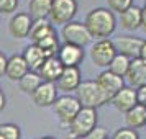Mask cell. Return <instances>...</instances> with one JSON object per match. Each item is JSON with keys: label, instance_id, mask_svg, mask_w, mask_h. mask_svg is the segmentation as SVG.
<instances>
[{"label": "cell", "instance_id": "obj_1", "mask_svg": "<svg viewBox=\"0 0 146 139\" xmlns=\"http://www.w3.org/2000/svg\"><path fill=\"white\" fill-rule=\"evenodd\" d=\"M86 26L92 38L102 40V38H108L113 34L115 28H117V18L110 8H94L90 10L86 16Z\"/></svg>", "mask_w": 146, "mask_h": 139}, {"label": "cell", "instance_id": "obj_2", "mask_svg": "<svg viewBox=\"0 0 146 139\" xmlns=\"http://www.w3.org/2000/svg\"><path fill=\"white\" fill-rule=\"evenodd\" d=\"M97 126V111L95 108H89V106H80V110L77 111V115L71 119V123L67 125L69 128V138L76 139L89 132L90 129H94Z\"/></svg>", "mask_w": 146, "mask_h": 139}, {"label": "cell", "instance_id": "obj_3", "mask_svg": "<svg viewBox=\"0 0 146 139\" xmlns=\"http://www.w3.org/2000/svg\"><path fill=\"white\" fill-rule=\"evenodd\" d=\"M76 97L79 100L82 106H89V108H99V106L105 105L107 100L100 92L99 85L95 84V80H84L80 82L79 87L74 90Z\"/></svg>", "mask_w": 146, "mask_h": 139}, {"label": "cell", "instance_id": "obj_4", "mask_svg": "<svg viewBox=\"0 0 146 139\" xmlns=\"http://www.w3.org/2000/svg\"><path fill=\"white\" fill-rule=\"evenodd\" d=\"M51 106H53V110H54V115H56L58 119L61 121V125L67 126L71 123V119L77 115V111L80 110L82 105L79 103L77 97H72V95L66 93V95L58 97Z\"/></svg>", "mask_w": 146, "mask_h": 139}, {"label": "cell", "instance_id": "obj_5", "mask_svg": "<svg viewBox=\"0 0 146 139\" xmlns=\"http://www.w3.org/2000/svg\"><path fill=\"white\" fill-rule=\"evenodd\" d=\"M61 36H62L64 43H71V44H76V46H80V47L87 46L90 43V40H92V36L89 33L86 23L74 21V20L67 21L66 25L62 26Z\"/></svg>", "mask_w": 146, "mask_h": 139}, {"label": "cell", "instance_id": "obj_6", "mask_svg": "<svg viewBox=\"0 0 146 139\" xmlns=\"http://www.w3.org/2000/svg\"><path fill=\"white\" fill-rule=\"evenodd\" d=\"M76 13H77L76 0H53L48 16L53 25H66L67 21L74 20Z\"/></svg>", "mask_w": 146, "mask_h": 139}, {"label": "cell", "instance_id": "obj_7", "mask_svg": "<svg viewBox=\"0 0 146 139\" xmlns=\"http://www.w3.org/2000/svg\"><path fill=\"white\" fill-rule=\"evenodd\" d=\"M117 54L113 41L108 38H102V40L95 41L90 47V59L97 67L107 69V66L110 64V61L113 59V56Z\"/></svg>", "mask_w": 146, "mask_h": 139}, {"label": "cell", "instance_id": "obj_8", "mask_svg": "<svg viewBox=\"0 0 146 139\" xmlns=\"http://www.w3.org/2000/svg\"><path fill=\"white\" fill-rule=\"evenodd\" d=\"M95 84L99 85L100 92H102V95H104V98H105L107 103H108V101L112 100L113 95L125 85V79L120 77V75H117V74L110 72L108 69H105V70H102V72L97 75Z\"/></svg>", "mask_w": 146, "mask_h": 139}, {"label": "cell", "instance_id": "obj_9", "mask_svg": "<svg viewBox=\"0 0 146 139\" xmlns=\"http://www.w3.org/2000/svg\"><path fill=\"white\" fill-rule=\"evenodd\" d=\"M56 56L64 67H79V64L84 61V47L64 43L62 46H59Z\"/></svg>", "mask_w": 146, "mask_h": 139}, {"label": "cell", "instance_id": "obj_10", "mask_svg": "<svg viewBox=\"0 0 146 139\" xmlns=\"http://www.w3.org/2000/svg\"><path fill=\"white\" fill-rule=\"evenodd\" d=\"M31 98L38 106H51L54 100L58 98V87L54 82L43 80L31 93Z\"/></svg>", "mask_w": 146, "mask_h": 139}, {"label": "cell", "instance_id": "obj_11", "mask_svg": "<svg viewBox=\"0 0 146 139\" xmlns=\"http://www.w3.org/2000/svg\"><path fill=\"white\" fill-rule=\"evenodd\" d=\"M80 82H82V79H80L79 67H64L59 79L56 80V87L61 92L69 93V92H74L79 87Z\"/></svg>", "mask_w": 146, "mask_h": 139}, {"label": "cell", "instance_id": "obj_12", "mask_svg": "<svg viewBox=\"0 0 146 139\" xmlns=\"http://www.w3.org/2000/svg\"><path fill=\"white\" fill-rule=\"evenodd\" d=\"M108 103H112L118 111L126 113L130 108H133V106L136 105V92H135L133 87L123 85L118 92L112 97V100H110Z\"/></svg>", "mask_w": 146, "mask_h": 139}, {"label": "cell", "instance_id": "obj_13", "mask_svg": "<svg viewBox=\"0 0 146 139\" xmlns=\"http://www.w3.org/2000/svg\"><path fill=\"white\" fill-rule=\"evenodd\" d=\"M145 40H139L136 36H120L113 41V46L115 51L120 54H125L130 59H135L139 56V49Z\"/></svg>", "mask_w": 146, "mask_h": 139}, {"label": "cell", "instance_id": "obj_14", "mask_svg": "<svg viewBox=\"0 0 146 139\" xmlns=\"http://www.w3.org/2000/svg\"><path fill=\"white\" fill-rule=\"evenodd\" d=\"M31 21H33V18L28 13H25V12L17 13L12 16V20L8 23V31H10V34L13 38H18V40L28 38L30 28H31Z\"/></svg>", "mask_w": 146, "mask_h": 139}, {"label": "cell", "instance_id": "obj_15", "mask_svg": "<svg viewBox=\"0 0 146 139\" xmlns=\"http://www.w3.org/2000/svg\"><path fill=\"white\" fill-rule=\"evenodd\" d=\"M125 79L130 84V87H133V88L146 85V62L145 61H141L139 57L131 59Z\"/></svg>", "mask_w": 146, "mask_h": 139}, {"label": "cell", "instance_id": "obj_16", "mask_svg": "<svg viewBox=\"0 0 146 139\" xmlns=\"http://www.w3.org/2000/svg\"><path fill=\"white\" fill-rule=\"evenodd\" d=\"M62 69H64V66L61 64V61L58 59V56L54 54V56H48L46 59H44V62L38 69V74H40V77L43 80L54 82L56 84V80L59 79L61 72H62Z\"/></svg>", "mask_w": 146, "mask_h": 139}, {"label": "cell", "instance_id": "obj_17", "mask_svg": "<svg viewBox=\"0 0 146 139\" xmlns=\"http://www.w3.org/2000/svg\"><path fill=\"white\" fill-rule=\"evenodd\" d=\"M28 70H30V69H28L27 62H25V59H23V56H20V54H13V56H10V57L7 59L5 77H8L10 80L18 82Z\"/></svg>", "mask_w": 146, "mask_h": 139}, {"label": "cell", "instance_id": "obj_18", "mask_svg": "<svg viewBox=\"0 0 146 139\" xmlns=\"http://www.w3.org/2000/svg\"><path fill=\"white\" fill-rule=\"evenodd\" d=\"M23 59L27 62V66L30 70H33V72H38V69L41 67V64L44 62V59L48 57V54L41 49L38 44H35L31 43L30 46L25 47V51H23Z\"/></svg>", "mask_w": 146, "mask_h": 139}, {"label": "cell", "instance_id": "obj_19", "mask_svg": "<svg viewBox=\"0 0 146 139\" xmlns=\"http://www.w3.org/2000/svg\"><path fill=\"white\" fill-rule=\"evenodd\" d=\"M120 25L126 31H136L141 26V8L136 5L128 7L120 13Z\"/></svg>", "mask_w": 146, "mask_h": 139}, {"label": "cell", "instance_id": "obj_20", "mask_svg": "<svg viewBox=\"0 0 146 139\" xmlns=\"http://www.w3.org/2000/svg\"><path fill=\"white\" fill-rule=\"evenodd\" d=\"M53 31H54V28H53L51 21H48L46 18H36V20L31 21V28H30L28 38L31 40V43H38L41 38L48 36Z\"/></svg>", "mask_w": 146, "mask_h": 139}, {"label": "cell", "instance_id": "obj_21", "mask_svg": "<svg viewBox=\"0 0 146 139\" xmlns=\"http://www.w3.org/2000/svg\"><path fill=\"white\" fill-rule=\"evenodd\" d=\"M125 123L128 128H133V129H139L146 126V110L143 105H136L130 108L128 111L125 113Z\"/></svg>", "mask_w": 146, "mask_h": 139}, {"label": "cell", "instance_id": "obj_22", "mask_svg": "<svg viewBox=\"0 0 146 139\" xmlns=\"http://www.w3.org/2000/svg\"><path fill=\"white\" fill-rule=\"evenodd\" d=\"M53 0H30L28 3V15L36 20V18H48L49 10H51Z\"/></svg>", "mask_w": 146, "mask_h": 139}, {"label": "cell", "instance_id": "obj_23", "mask_svg": "<svg viewBox=\"0 0 146 139\" xmlns=\"http://www.w3.org/2000/svg\"><path fill=\"white\" fill-rule=\"evenodd\" d=\"M130 62H131V59H130L128 56L117 53L115 56H113V59L110 61V64L107 66V69H108L110 72L117 74V75H120V77L125 79L126 70H128V67H130Z\"/></svg>", "mask_w": 146, "mask_h": 139}, {"label": "cell", "instance_id": "obj_24", "mask_svg": "<svg viewBox=\"0 0 146 139\" xmlns=\"http://www.w3.org/2000/svg\"><path fill=\"white\" fill-rule=\"evenodd\" d=\"M43 79L40 77V74L38 72H33V70H28L20 80H18V85H20V90L23 93H28V95H31L33 90L36 87L40 85Z\"/></svg>", "mask_w": 146, "mask_h": 139}, {"label": "cell", "instance_id": "obj_25", "mask_svg": "<svg viewBox=\"0 0 146 139\" xmlns=\"http://www.w3.org/2000/svg\"><path fill=\"white\" fill-rule=\"evenodd\" d=\"M35 44H38L48 56H54V54L58 53V49H59V40H58L56 31L49 33L48 36H44V38H41V40L38 41V43H35Z\"/></svg>", "mask_w": 146, "mask_h": 139}, {"label": "cell", "instance_id": "obj_26", "mask_svg": "<svg viewBox=\"0 0 146 139\" xmlns=\"http://www.w3.org/2000/svg\"><path fill=\"white\" fill-rule=\"evenodd\" d=\"M0 136H2V139H20L21 131L13 123H3V125H0Z\"/></svg>", "mask_w": 146, "mask_h": 139}, {"label": "cell", "instance_id": "obj_27", "mask_svg": "<svg viewBox=\"0 0 146 139\" xmlns=\"http://www.w3.org/2000/svg\"><path fill=\"white\" fill-rule=\"evenodd\" d=\"M112 139H139V134L136 129L125 126V128H120V129L113 132Z\"/></svg>", "mask_w": 146, "mask_h": 139}, {"label": "cell", "instance_id": "obj_28", "mask_svg": "<svg viewBox=\"0 0 146 139\" xmlns=\"http://www.w3.org/2000/svg\"><path fill=\"white\" fill-rule=\"evenodd\" d=\"M107 5L112 12H117V13H121L125 12L128 7L133 5V0H107Z\"/></svg>", "mask_w": 146, "mask_h": 139}, {"label": "cell", "instance_id": "obj_29", "mask_svg": "<svg viewBox=\"0 0 146 139\" xmlns=\"http://www.w3.org/2000/svg\"><path fill=\"white\" fill-rule=\"evenodd\" d=\"M104 138H107L105 128L95 126L94 129H90L89 132H86V134H82V136H79V138H76V139H104Z\"/></svg>", "mask_w": 146, "mask_h": 139}, {"label": "cell", "instance_id": "obj_30", "mask_svg": "<svg viewBox=\"0 0 146 139\" xmlns=\"http://www.w3.org/2000/svg\"><path fill=\"white\" fill-rule=\"evenodd\" d=\"M18 8V0H0V15L13 13Z\"/></svg>", "mask_w": 146, "mask_h": 139}, {"label": "cell", "instance_id": "obj_31", "mask_svg": "<svg viewBox=\"0 0 146 139\" xmlns=\"http://www.w3.org/2000/svg\"><path fill=\"white\" fill-rule=\"evenodd\" d=\"M136 103L138 105H143L146 106V85H141V87H136Z\"/></svg>", "mask_w": 146, "mask_h": 139}, {"label": "cell", "instance_id": "obj_32", "mask_svg": "<svg viewBox=\"0 0 146 139\" xmlns=\"http://www.w3.org/2000/svg\"><path fill=\"white\" fill-rule=\"evenodd\" d=\"M7 56L3 53H0V77H3L5 75V67H7Z\"/></svg>", "mask_w": 146, "mask_h": 139}, {"label": "cell", "instance_id": "obj_33", "mask_svg": "<svg viewBox=\"0 0 146 139\" xmlns=\"http://www.w3.org/2000/svg\"><path fill=\"white\" fill-rule=\"evenodd\" d=\"M139 28L146 33V5L141 8V26H139Z\"/></svg>", "mask_w": 146, "mask_h": 139}, {"label": "cell", "instance_id": "obj_34", "mask_svg": "<svg viewBox=\"0 0 146 139\" xmlns=\"http://www.w3.org/2000/svg\"><path fill=\"white\" fill-rule=\"evenodd\" d=\"M5 105H7V97H5V93H3L2 87H0V111H3Z\"/></svg>", "mask_w": 146, "mask_h": 139}, {"label": "cell", "instance_id": "obj_35", "mask_svg": "<svg viewBox=\"0 0 146 139\" xmlns=\"http://www.w3.org/2000/svg\"><path fill=\"white\" fill-rule=\"evenodd\" d=\"M138 57L146 62V41H143V44H141V49H139V56Z\"/></svg>", "mask_w": 146, "mask_h": 139}, {"label": "cell", "instance_id": "obj_36", "mask_svg": "<svg viewBox=\"0 0 146 139\" xmlns=\"http://www.w3.org/2000/svg\"><path fill=\"white\" fill-rule=\"evenodd\" d=\"M41 139H56V138H51V136H46V138H41Z\"/></svg>", "mask_w": 146, "mask_h": 139}, {"label": "cell", "instance_id": "obj_37", "mask_svg": "<svg viewBox=\"0 0 146 139\" xmlns=\"http://www.w3.org/2000/svg\"><path fill=\"white\" fill-rule=\"evenodd\" d=\"M104 139H112V138H108V136H107V138H104Z\"/></svg>", "mask_w": 146, "mask_h": 139}, {"label": "cell", "instance_id": "obj_38", "mask_svg": "<svg viewBox=\"0 0 146 139\" xmlns=\"http://www.w3.org/2000/svg\"><path fill=\"white\" fill-rule=\"evenodd\" d=\"M0 139H2V136H0Z\"/></svg>", "mask_w": 146, "mask_h": 139}, {"label": "cell", "instance_id": "obj_39", "mask_svg": "<svg viewBox=\"0 0 146 139\" xmlns=\"http://www.w3.org/2000/svg\"><path fill=\"white\" fill-rule=\"evenodd\" d=\"M145 110H146V106H145Z\"/></svg>", "mask_w": 146, "mask_h": 139}]
</instances>
